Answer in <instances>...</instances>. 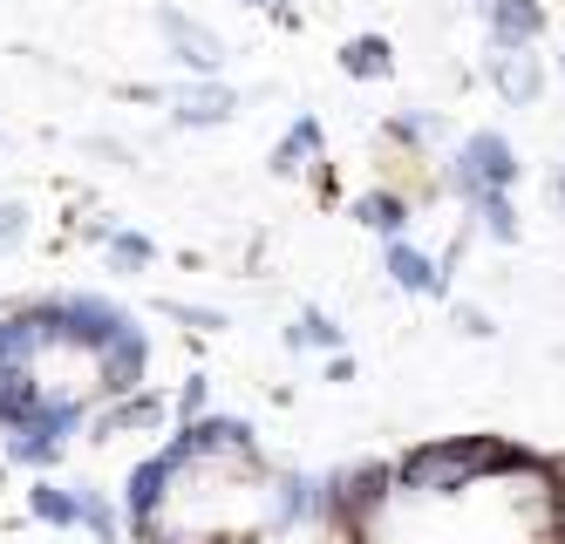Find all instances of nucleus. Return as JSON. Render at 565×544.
I'll list each match as a JSON object with an SVG mask.
<instances>
[{
  "label": "nucleus",
  "instance_id": "obj_1",
  "mask_svg": "<svg viewBox=\"0 0 565 544\" xmlns=\"http://www.w3.org/2000/svg\"><path fill=\"white\" fill-rule=\"evenodd\" d=\"M511 178H518V163H511V143H504V137H470V143H463L457 184H463L470 198H483V191H504Z\"/></svg>",
  "mask_w": 565,
  "mask_h": 544
},
{
  "label": "nucleus",
  "instance_id": "obj_2",
  "mask_svg": "<svg viewBox=\"0 0 565 544\" xmlns=\"http://www.w3.org/2000/svg\"><path fill=\"white\" fill-rule=\"evenodd\" d=\"M545 28V8L539 0H491V34H498V49H524Z\"/></svg>",
  "mask_w": 565,
  "mask_h": 544
},
{
  "label": "nucleus",
  "instance_id": "obj_3",
  "mask_svg": "<svg viewBox=\"0 0 565 544\" xmlns=\"http://www.w3.org/2000/svg\"><path fill=\"white\" fill-rule=\"evenodd\" d=\"M164 34H171L178 49H184V62H191V68H218V62H225L218 34H205V28H198V21H184V14H164Z\"/></svg>",
  "mask_w": 565,
  "mask_h": 544
},
{
  "label": "nucleus",
  "instance_id": "obj_4",
  "mask_svg": "<svg viewBox=\"0 0 565 544\" xmlns=\"http://www.w3.org/2000/svg\"><path fill=\"white\" fill-rule=\"evenodd\" d=\"M491 75H498V89H504L511 103H532V89H539V68H532V55H524V49L491 55Z\"/></svg>",
  "mask_w": 565,
  "mask_h": 544
},
{
  "label": "nucleus",
  "instance_id": "obj_5",
  "mask_svg": "<svg viewBox=\"0 0 565 544\" xmlns=\"http://www.w3.org/2000/svg\"><path fill=\"white\" fill-rule=\"evenodd\" d=\"M178 122H225L232 116V89H178Z\"/></svg>",
  "mask_w": 565,
  "mask_h": 544
},
{
  "label": "nucleus",
  "instance_id": "obj_6",
  "mask_svg": "<svg viewBox=\"0 0 565 544\" xmlns=\"http://www.w3.org/2000/svg\"><path fill=\"white\" fill-rule=\"evenodd\" d=\"M388 273H395L402 286H416V292H436V286H443V273H436L423 253H409V245H388Z\"/></svg>",
  "mask_w": 565,
  "mask_h": 544
},
{
  "label": "nucleus",
  "instance_id": "obj_7",
  "mask_svg": "<svg viewBox=\"0 0 565 544\" xmlns=\"http://www.w3.org/2000/svg\"><path fill=\"white\" fill-rule=\"evenodd\" d=\"M348 75H388V41L382 34H361V41H348Z\"/></svg>",
  "mask_w": 565,
  "mask_h": 544
},
{
  "label": "nucleus",
  "instance_id": "obj_8",
  "mask_svg": "<svg viewBox=\"0 0 565 544\" xmlns=\"http://www.w3.org/2000/svg\"><path fill=\"white\" fill-rule=\"evenodd\" d=\"M313 143H320V122H313V116H300L294 130H287V143L273 150V171H300V157H307Z\"/></svg>",
  "mask_w": 565,
  "mask_h": 544
},
{
  "label": "nucleus",
  "instance_id": "obj_9",
  "mask_svg": "<svg viewBox=\"0 0 565 544\" xmlns=\"http://www.w3.org/2000/svg\"><path fill=\"white\" fill-rule=\"evenodd\" d=\"M369 232H402V198H361V212H354Z\"/></svg>",
  "mask_w": 565,
  "mask_h": 544
},
{
  "label": "nucleus",
  "instance_id": "obj_10",
  "mask_svg": "<svg viewBox=\"0 0 565 544\" xmlns=\"http://www.w3.org/2000/svg\"><path fill=\"white\" fill-rule=\"evenodd\" d=\"M109 259H116V266H130V273H137V266H143V259H150V245H143V238H130V232H124V238H109Z\"/></svg>",
  "mask_w": 565,
  "mask_h": 544
},
{
  "label": "nucleus",
  "instance_id": "obj_11",
  "mask_svg": "<svg viewBox=\"0 0 565 544\" xmlns=\"http://www.w3.org/2000/svg\"><path fill=\"white\" fill-rule=\"evenodd\" d=\"M294 341H320V348H334V341H341V327H334V320H320V313H307Z\"/></svg>",
  "mask_w": 565,
  "mask_h": 544
},
{
  "label": "nucleus",
  "instance_id": "obj_12",
  "mask_svg": "<svg viewBox=\"0 0 565 544\" xmlns=\"http://www.w3.org/2000/svg\"><path fill=\"white\" fill-rule=\"evenodd\" d=\"M246 8H273V0H246Z\"/></svg>",
  "mask_w": 565,
  "mask_h": 544
}]
</instances>
